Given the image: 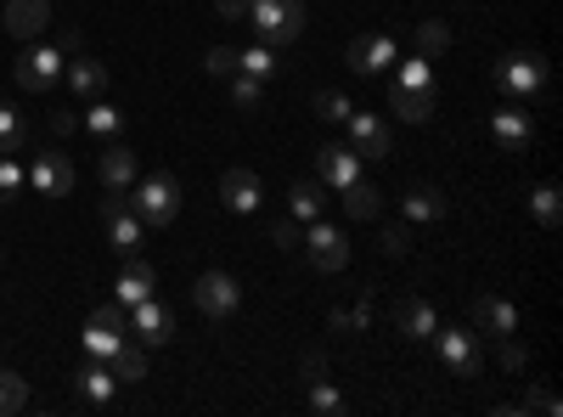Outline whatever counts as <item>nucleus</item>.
<instances>
[{"label":"nucleus","mask_w":563,"mask_h":417,"mask_svg":"<svg viewBox=\"0 0 563 417\" xmlns=\"http://www.w3.org/2000/svg\"><path fill=\"white\" fill-rule=\"evenodd\" d=\"M490 85H496V97H501V102L530 108L541 90H547V57H541V52H507V57L496 63Z\"/></svg>","instance_id":"f257e3e1"},{"label":"nucleus","mask_w":563,"mask_h":417,"mask_svg":"<svg viewBox=\"0 0 563 417\" xmlns=\"http://www.w3.org/2000/svg\"><path fill=\"white\" fill-rule=\"evenodd\" d=\"M249 23L260 29L265 45H294L305 34V0H254Z\"/></svg>","instance_id":"f03ea898"},{"label":"nucleus","mask_w":563,"mask_h":417,"mask_svg":"<svg viewBox=\"0 0 563 417\" xmlns=\"http://www.w3.org/2000/svg\"><path fill=\"white\" fill-rule=\"evenodd\" d=\"M130 209L141 215V226H169V220L180 215V187H175V175H147V180H135Z\"/></svg>","instance_id":"7ed1b4c3"},{"label":"nucleus","mask_w":563,"mask_h":417,"mask_svg":"<svg viewBox=\"0 0 563 417\" xmlns=\"http://www.w3.org/2000/svg\"><path fill=\"white\" fill-rule=\"evenodd\" d=\"M63 68H68V57L57 52V45H45V40H23V57H18V85L23 90H52L57 79H63Z\"/></svg>","instance_id":"20e7f679"},{"label":"nucleus","mask_w":563,"mask_h":417,"mask_svg":"<svg viewBox=\"0 0 563 417\" xmlns=\"http://www.w3.org/2000/svg\"><path fill=\"white\" fill-rule=\"evenodd\" d=\"M299 243H305V260H310L316 271H344V265H350V238H344L333 220H310Z\"/></svg>","instance_id":"39448f33"},{"label":"nucleus","mask_w":563,"mask_h":417,"mask_svg":"<svg viewBox=\"0 0 563 417\" xmlns=\"http://www.w3.org/2000/svg\"><path fill=\"white\" fill-rule=\"evenodd\" d=\"M124 339H130V310H124V305H102V310H90V321H85V355L108 361Z\"/></svg>","instance_id":"423d86ee"},{"label":"nucleus","mask_w":563,"mask_h":417,"mask_svg":"<svg viewBox=\"0 0 563 417\" xmlns=\"http://www.w3.org/2000/svg\"><path fill=\"white\" fill-rule=\"evenodd\" d=\"M74 180H79V169H74L68 153H34V164H29V187H34V198H68V193H74Z\"/></svg>","instance_id":"0eeeda50"},{"label":"nucleus","mask_w":563,"mask_h":417,"mask_svg":"<svg viewBox=\"0 0 563 417\" xmlns=\"http://www.w3.org/2000/svg\"><path fill=\"white\" fill-rule=\"evenodd\" d=\"M102 220H108V243L119 249V260H130V254H141V243H147V226H141V215L130 209V198H108L102 204Z\"/></svg>","instance_id":"6e6552de"},{"label":"nucleus","mask_w":563,"mask_h":417,"mask_svg":"<svg viewBox=\"0 0 563 417\" xmlns=\"http://www.w3.org/2000/svg\"><path fill=\"white\" fill-rule=\"evenodd\" d=\"M130 333H135V344H169V339H175L169 305H164L158 294H147L141 305H130Z\"/></svg>","instance_id":"1a4fd4ad"},{"label":"nucleus","mask_w":563,"mask_h":417,"mask_svg":"<svg viewBox=\"0 0 563 417\" xmlns=\"http://www.w3.org/2000/svg\"><path fill=\"white\" fill-rule=\"evenodd\" d=\"M113 389H119L113 366H108V361H97V355H85V361H79V373H74V400L102 411V406L113 400Z\"/></svg>","instance_id":"9d476101"},{"label":"nucleus","mask_w":563,"mask_h":417,"mask_svg":"<svg viewBox=\"0 0 563 417\" xmlns=\"http://www.w3.org/2000/svg\"><path fill=\"white\" fill-rule=\"evenodd\" d=\"M434 339H440V361L451 366L456 378L479 373V339H474V328H434Z\"/></svg>","instance_id":"9b49d317"},{"label":"nucleus","mask_w":563,"mask_h":417,"mask_svg":"<svg viewBox=\"0 0 563 417\" xmlns=\"http://www.w3.org/2000/svg\"><path fill=\"white\" fill-rule=\"evenodd\" d=\"M192 299H198L203 316H231V310L243 305V288H238V276H225V271H203Z\"/></svg>","instance_id":"f8f14e48"},{"label":"nucleus","mask_w":563,"mask_h":417,"mask_svg":"<svg viewBox=\"0 0 563 417\" xmlns=\"http://www.w3.org/2000/svg\"><path fill=\"white\" fill-rule=\"evenodd\" d=\"M316 169H321V187L344 193L350 180H361V153H355L350 142H327V147L316 153Z\"/></svg>","instance_id":"ddd939ff"},{"label":"nucleus","mask_w":563,"mask_h":417,"mask_svg":"<svg viewBox=\"0 0 563 417\" xmlns=\"http://www.w3.org/2000/svg\"><path fill=\"white\" fill-rule=\"evenodd\" d=\"M530 108H519V102H507V108H496L490 113V142L501 147V153H519V147H530Z\"/></svg>","instance_id":"4468645a"},{"label":"nucleus","mask_w":563,"mask_h":417,"mask_svg":"<svg viewBox=\"0 0 563 417\" xmlns=\"http://www.w3.org/2000/svg\"><path fill=\"white\" fill-rule=\"evenodd\" d=\"M220 198H225V209H238V215H260L265 180H260L254 169H225V175H220Z\"/></svg>","instance_id":"2eb2a0df"},{"label":"nucleus","mask_w":563,"mask_h":417,"mask_svg":"<svg viewBox=\"0 0 563 417\" xmlns=\"http://www.w3.org/2000/svg\"><path fill=\"white\" fill-rule=\"evenodd\" d=\"M434 328H440V310L429 305V299H417V294H406V299H395V333H406V339H434Z\"/></svg>","instance_id":"dca6fc26"},{"label":"nucleus","mask_w":563,"mask_h":417,"mask_svg":"<svg viewBox=\"0 0 563 417\" xmlns=\"http://www.w3.org/2000/svg\"><path fill=\"white\" fill-rule=\"evenodd\" d=\"M474 328L485 339H507V333H519V310H512L501 294H479L474 299Z\"/></svg>","instance_id":"f3484780"},{"label":"nucleus","mask_w":563,"mask_h":417,"mask_svg":"<svg viewBox=\"0 0 563 417\" xmlns=\"http://www.w3.org/2000/svg\"><path fill=\"white\" fill-rule=\"evenodd\" d=\"M395 57H400L395 34H361V40H350V68L355 74H384Z\"/></svg>","instance_id":"a211bd4d"},{"label":"nucleus","mask_w":563,"mask_h":417,"mask_svg":"<svg viewBox=\"0 0 563 417\" xmlns=\"http://www.w3.org/2000/svg\"><path fill=\"white\" fill-rule=\"evenodd\" d=\"M344 124H350V147H355L361 158H384V153H389V124H384L378 113H350Z\"/></svg>","instance_id":"6ab92c4d"},{"label":"nucleus","mask_w":563,"mask_h":417,"mask_svg":"<svg viewBox=\"0 0 563 417\" xmlns=\"http://www.w3.org/2000/svg\"><path fill=\"white\" fill-rule=\"evenodd\" d=\"M7 29L18 40H40L52 29V0H7Z\"/></svg>","instance_id":"aec40b11"},{"label":"nucleus","mask_w":563,"mask_h":417,"mask_svg":"<svg viewBox=\"0 0 563 417\" xmlns=\"http://www.w3.org/2000/svg\"><path fill=\"white\" fill-rule=\"evenodd\" d=\"M113 294H119V305L130 310V305H141L147 294H158V276H153V265L147 260H124V271H119V283H113Z\"/></svg>","instance_id":"412c9836"},{"label":"nucleus","mask_w":563,"mask_h":417,"mask_svg":"<svg viewBox=\"0 0 563 417\" xmlns=\"http://www.w3.org/2000/svg\"><path fill=\"white\" fill-rule=\"evenodd\" d=\"M102 187L108 193H130L135 187V153L124 142H102Z\"/></svg>","instance_id":"4be33fe9"},{"label":"nucleus","mask_w":563,"mask_h":417,"mask_svg":"<svg viewBox=\"0 0 563 417\" xmlns=\"http://www.w3.org/2000/svg\"><path fill=\"white\" fill-rule=\"evenodd\" d=\"M389 108H395V119H406V124H429V119H434V90L395 85V90H389Z\"/></svg>","instance_id":"5701e85b"},{"label":"nucleus","mask_w":563,"mask_h":417,"mask_svg":"<svg viewBox=\"0 0 563 417\" xmlns=\"http://www.w3.org/2000/svg\"><path fill=\"white\" fill-rule=\"evenodd\" d=\"M63 79L74 85V97H85V102H97L102 90H108V68H102L97 57H79V63H68V68H63Z\"/></svg>","instance_id":"b1692460"},{"label":"nucleus","mask_w":563,"mask_h":417,"mask_svg":"<svg viewBox=\"0 0 563 417\" xmlns=\"http://www.w3.org/2000/svg\"><path fill=\"white\" fill-rule=\"evenodd\" d=\"M108 366H113V378H119V384H141V378H147V344L124 339V344L108 355Z\"/></svg>","instance_id":"393cba45"},{"label":"nucleus","mask_w":563,"mask_h":417,"mask_svg":"<svg viewBox=\"0 0 563 417\" xmlns=\"http://www.w3.org/2000/svg\"><path fill=\"white\" fill-rule=\"evenodd\" d=\"M305 406H310L316 417H344V411H350V400L333 389V378H327V373H321V378H310V395H305Z\"/></svg>","instance_id":"a878e982"},{"label":"nucleus","mask_w":563,"mask_h":417,"mask_svg":"<svg viewBox=\"0 0 563 417\" xmlns=\"http://www.w3.org/2000/svg\"><path fill=\"white\" fill-rule=\"evenodd\" d=\"M321 193H327V187H321V180H299V187L288 193V209H294V220H299V226H310V220H321V204H327Z\"/></svg>","instance_id":"bb28decb"},{"label":"nucleus","mask_w":563,"mask_h":417,"mask_svg":"<svg viewBox=\"0 0 563 417\" xmlns=\"http://www.w3.org/2000/svg\"><path fill=\"white\" fill-rule=\"evenodd\" d=\"M85 130L97 135V142H119V130H124V113L119 108H108L102 97L90 102V113H85Z\"/></svg>","instance_id":"cd10ccee"},{"label":"nucleus","mask_w":563,"mask_h":417,"mask_svg":"<svg viewBox=\"0 0 563 417\" xmlns=\"http://www.w3.org/2000/svg\"><path fill=\"white\" fill-rule=\"evenodd\" d=\"M378 187H372V180L361 175V180H350V187H344V209H350V220H372V215H378Z\"/></svg>","instance_id":"c85d7f7f"},{"label":"nucleus","mask_w":563,"mask_h":417,"mask_svg":"<svg viewBox=\"0 0 563 417\" xmlns=\"http://www.w3.org/2000/svg\"><path fill=\"white\" fill-rule=\"evenodd\" d=\"M445 52H451V29L434 23V18H429V23H417V57H429V63H434V57H445Z\"/></svg>","instance_id":"c756f323"},{"label":"nucleus","mask_w":563,"mask_h":417,"mask_svg":"<svg viewBox=\"0 0 563 417\" xmlns=\"http://www.w3.org/2000/svg\"><path fill=\"white\" fill-rule=\"evenodd\" d=\"M29 406V384L12 373V366H0V417H18Z\"/></svg>","instance_id":"7c9ffc66"},{"label":"nucleus","mask_w":563,"mask_h":417,"mask_svg":"<svg viewBox=\"0 0 563 417\" xmlns=\"http://www.w3.org/2000/svg\"><path fill=\"white\" fill-rule=\"evenodd\" d=\"M23 187H29V169H23V158H18V153H0V204H12Z\"/></svg>","instance_id":"2f4dec72"},{"label":"nucleus","mask_w":563,"mask_h":417,"mask_svg":"<svg viewBox=\"0 0 563 417\" xmlns=\"http://www.w3.org/2000/svg\"><path fill=\"white\" fill-rule=\"evenodd\" d=\"M406 215H411V220H440V215H445V198H440L434 187H411V193H406Z\"/></svg>","instance_id":"473e14b6"},{"label":"nucleus","mask_w":563,"mask_h":417,"mask_svg":"<svg viewBox=\"0 0 563 417\" xmlns=\"http://www.w3.org/2000/svg\"><path fill=\"white\" fill-rule=\"evenodd\" d=\"M238 74H249V79H271L276 74V52L260 40L254 52H238Z\"/></svg>","instance_id":"72a5a7b5"},{"label":"nucleus","mask_w":563,"mask_h":417,"mask_svg":"<svg viewBox=\"0 0 563 417\" xmlns=\"http://www.w3.org/2000/svg\"><path fill=\"white\" fill-rule=\"evenodd\" d=\"M23 142H29V130H23L18 108L0 102V153H23Z\"/></svg>","instance_id":"f704fd0d"},{"label":"nucleus","mask_w":563,"mask_h":417,"mask_svg":"<svg viewBox=\"0 0 563 417\" xmlns=\"http://www.w3.org/2000/svg\"><path fill=\"white\" fill-rule=\"evenodd\" d=\"M395 85H417V90H434V63L429 57H406L395 68Z\"/></svg>","instance_id":"c9c22d12"},{"label":"nucleus","mask_w":563,"mask_h":417,"mask_svg":"<svg viewBox=\"0 0 563 417\" xmlns=\"http://www.w3.org/2000/svg\"><path fill=\"white\" fill-rule=\"evenodd\" d=\"M530 215H536V220H541L547 231L558 226V215H563V204H558V187H552V180H547V187H536V193H530Z\"/></svg>","instance_id":"e433bc0d"},{"label":"nucleus","mask_w":563,"mask_h":417,"mask_svg":"<svg viewBox=\"0 0 563 417\" xmlns=\"http://www.w3.org/2000/svg\"><path fill=\"white\" fill-rule=\"evenodd\" d=\"M231 102H238V108H265V79L238 74V79H231Z\"/></svg>","instance_id":"4c0bfd02"},{"label":"nucleus","mask_w":563,"mask_h":417,"mask_svg":"<svg viewBox=\"0 0 563 417\" xmlns=\"http://www.w3.org/2000/svg\"><path fill=\"white\" fill-rule=\"evenodd\" d=\"M378 243H384V254H389V260H406V254H411V226H406V220H389Z\"/></svg>","instance_id":"58836bf2"},{"label":"nucleus","mask_w":563,"mask_h":417,"mask_svg":"<svg viewBox=\"0 0 563 417\" xmlns=\"http://www.w3.org/2000/svg\"><path fill=\"white\" fill-rule=\"evenodd\" d=\"M316 113H321L327 124H344L355 108H350V97H339V90H321V97H316Z\"/></svg>","instance_id":"ea45409f"},{"label":"nucleus","mask_w":563,"mask_h":417,"mask_svg":"<svg viewBox=\"0 0 563 417\" xmlns=\"http://www.w3.org/2000/svg\"><path fill=\"white\" fill-rule=\"evenodd\" d=\"M203 68H209L214 79H225V74H238V52H231V45H214V52L203 57Z\"/></svg>","instance_id":"a19ab883"},{"label":"nucleus","mask_w":563,"mask_h":417,"mask_svg":"<svg viewBox=\"0 0 563 417\" xmlns=\"http://www.w3.org/2000/svg\"><path fill=\"white\" fill-rule=\"evenodd\" d=\"M496 361L507 366V373H525V361H530V355H525V344H519V339L507 333V339H501V350H496Z\"/></svg>","instance_id":"79ce46f5"},{"label":"nucleus","mask_w":563,"mask_h":417,"mask_svg":"<svg viewBox=\"0 0 563 417\" xmlns=\"http://www.w3.org/2000/svg\"><path fill=\"white\" fill-rule=\"evenodd\" d=\"M299 238H305L299 220H276V226H271V243H276V249H299Z\"/></svg>","instance_id":"37998d69"},{"label":"nucleus","mask_w":563,"mask_h":417,"mask_svg":"<svg viewBox=\"0 0 563 417\" xmlns=\"http://www.w3.org/2000/svg\"><path fill=\"white\" fill-rule=\"evenodd\" d=\"M512 411H547V417H558L563 406H558V395H547V389H530L519 406H512Z\"/></svg>","instance_id":"c03bdc74"},{"label":"nucleus","mask_w":563,"mask_h":417,"mask_svg":"<svg viewBox=\"0 0 563 417\" xmlns=\"http://www.w3.org/2000/svg\"><path fill=\"white\" fill-rule=\"evenodd\" d=\"M366 321H372L366 305H355V310H333V328H366Z\"/></svg>","instance_id":"a18cd8bd"},{"label":"nucleus","mask_w":563,"mask_h":417,"mask_svg":"<svg viewBox=\"0 0 563 417\" xmlns=\"http://www.w3.org/2000/svg\"><path fill=\"white\" fill-rule=\"evenodd\" d=\"M225 23H249V0H214Z\"/></svg>","instance_id":"49530a36"},{"label":"nucleus","mask_w":563,"mask_h":417,"mask_svg":"<svg viewBox=\"0 0 563 417\" xmlns=\"http://www.w3.org/2000/svg\"><path fill=\"white\" fill-rule=\"evenodd\" d=\"M299 366H305V384H310V378H321V373H327V355H321V350H305V361H299Z\"/></svg>","instance_id":"de8ad7c7"}]
</instances>
